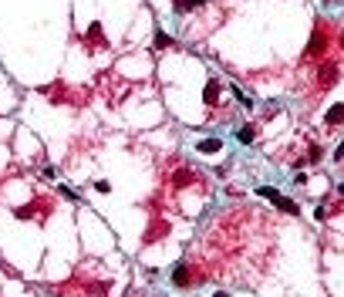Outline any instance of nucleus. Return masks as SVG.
Wrapping results in <instances>:
<instances>
[{"mask_svg":"<svg viewBox=\"0 0 344 297\" xmlns=\"http://www.w3.org/2000/svg\"><path fill=\"white\" fill-rule=\"evenodd\" d=\"M324 48H328V34H324V27H321V31H314V37H311V44H307V58H321Z\"/></svg>","mask_w":344,"mask_h":297,"instance_id":"f257e3e1","label":"nucleus"},{"mask_svg":"<svg viewBox=\"0 0 344 297\" xmlns=\"http://www.w3.org/2000/svg\"><path fill=\"white\" fill-rule=\"evenodd\" d=\"M274 206L280 210V213H297V203H294V199H287V196H277Z\"/></svg>","mask_w":344,"mask_h":297,"instance_id":"f03ea898","label":"nucleus"},{"mask_svg":"<svg viewBox=\"0 0 344 297\" xmlns=\"http://www.w3.org/2000/svg\"><path fill=\"white\" fill-rule=\"evenodd\" d=\"M328 125H338V122H344V105H334L331 112H328V118H324Z\"/></svg>","mask_w":344,"mask_h":297,"instance_id":"7ed1b4c3","label":"nucleus"},{"mask_svg":"<svg viewBox=\"0 0 344 297\" xmlns=\"http://www.w3.org/2000/svg\"><path fill=\"white\" fill-rule=\"evenodd\" d=\"M219 148V139H203L199 142V152H216Z\"/></svg>","mask_w":344,"mask_h":297,"instance_id":"20e7f679","label":"nucleus"},{"mask_svg":"<svg viewBox=\"0 0 344 297\" xmlns=\"http://www.w3.org/2000/svg\"><path fill=\"white\" fill-rule=\"evenodd\" d=\"M240 142H253V129H250V125L240 129Z\"/></svg>","mask_w":344,"mask_h":297,"instance_id":"39448f33","label":"nucleus"},{"mask_svg":"<svg viewBox=\"0 0 344 297\" xmlns=\"http://www.w3.org/2000/svg\"><path fill=\"white\" fill-rule=\"evenodd\" d=\"M155 48H169V37H165V34H162V31H159V34H155Z\"/></svg>","mask_w":344,"mask_h":297,"instance_id":"423d86ee","label":"nucleus"},{"mask_svg":"<svg viewBox=\"0 0 344 297\" xmlns=\"http://www.w3.org/2000/svg\"><path fill=\"white\" fill-rule=\"evenodd\" d=\"M338 159H344V142H341V146H338Z\"/></svg>","mask_w":344,"mask_h":297,"instance_id":"0eeeda50","label":"nucleus"},{"mask_svg":"<svg viewBox=\"0 0 344 297\" xmlns=\"http://www.w3.org/2000/svg\"><path fill=\"white\" fill-rule=\"evenodd\" d=\"M328 3H334V0H328Z\"/></svg>","mask_w":344,"mask_h":297,"instance_id":"6e6552de","label":"nucleus"}]
</instances>
